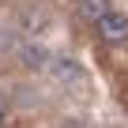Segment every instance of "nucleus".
Here are the masks:
<instances>
[{
	"label": "nucleus",
	"mask_w": 128,
	"mask_h": 128,
	"mask_svg": "<svg viewBox=\"0 0 128 128\" xmlns=\"http://www.w3.org/2000/svg\"><path fill=\"white\" fill-rule=\"evenodd\" d=\"M94 26H98V38H102V42H109V45L128 42V15H124V12H113V8H109Z\"/></svg>",
	"instance_id": "f257e3e1"
},
{
	"label": "nucleus",
	"mask_w": 128,
	"mask_h": 128,
	"mask_svg": "<svg viewBox=\"0 0 128 128\" xmlns=\"http://www.w3.org/2000/svg\"><path fill=\"white\" fill-rule=\"evenodd\" d=\"M76 12H79L87 23H98V19L109 12V0H76Z\"/></svg>",
	"instance_id": "f03ea898"
},
{
	"label": "nucleus",
	"mask_w": 128,
	"mask_h": 128,
	"mask_svg": "<svg viewBox=\"0 0 128 128\" xmlns=\"http://www.w3.org/2000/svg\"><path fill=\"white\" fill-rule=\"evenodd\" d=\"M49 26V15L45 12H23V30L26 34H42Z\"/></svg>",
	"instance_id": "7ed1b4c3"
},
{
	"label": "nucleus",
	"mask_w": 128,
	"mask_h": 128,
	"mask_svg": "<svg viewBox=\"0 0 128 128\" xmlns=\"http://www.w3.org/2000/svg\"><path fill=\"white\" fill-rule=\"evenodd\" d=\"M19 60H26V68H42L49 56H45L42 45H23V49H19Z\"/></svg>",
	"instance_id": "20e7f679"
},
{
	"label": "nucleus",
	"mask_w": 128,
	"mask_h": 128,
	"mask_svg": "<svg viewBox=\"0 0 128 128\" xmlns=\"http://www.w3.org/2000/svg\"><path fill=\"white\" fill-rule=\"evenodd\" d=\"M53 76L64 79V83H68V79H79V64H76V60H56V64H53Z\"/></svg>",
	"instance_id": "39448f33"
},
{
	"label": "nucleus",
	"mask_w": 128,
	"mask_h": 128,
	"mask_svg": "<svg viewBox=\"0 0 128 128\" xmlns=\"http://www.w3.org/2000/svg\"><path fill=\"white\" fill-rule=\"evenodd\" d=\"M4 120H8V106L0 102V128H4Z\"/></svg>",
	"instance_id": "423d86ee"
}]
</instances>
